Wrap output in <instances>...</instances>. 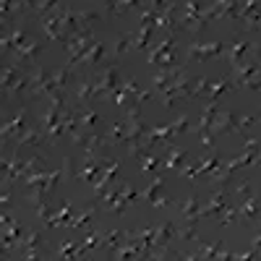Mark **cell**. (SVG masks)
<instances>
[{
    "label": "cell",
    "mask_w": 261,
    "mask_h": 261,
    "mask_svg": "<svg viewBox=\"0 0 261 261\" xmlns=\"http://www.w3.org/2000/svg\"><path fill=\"white\" fill-rule=\"evenodd\" d=\"M165 188V178L162 175H157V172H154V180H151L144 191H141V201H151V199H154V196H160V191Z\"/></svg>",
    "instance_id": "29"
},
{
    "label": "cell",
    "mask_w": 261,
    "mask_h": 261,
    "mask_svg": "<svg viewBox=\"0 0 261 261\" xmlns=\"http://www.w3.org/2000/svg\"><path fill=\"white\" fill-rule=\"evenodd\" d=\"M172 238H178V225L175 222H160V225H154V246H170Z\"/></svg>",
    "instance_id": "18"
},
{
    "label": "cell",
    "mask_w": 261,
    "mask_h": 261,
    "mask_svg": "<svg viewBox=\"0 0 261 261\" xmlns=\"http://www.w3.org/2000/svg\"><path fill=\"white\" fill-rule=\"evenodd\" d=\"M141 6V0H120L118 3V8H115V13L113 16H123V13H128V11H134V8H139Z\"/></svg>",
    "instance_id": "37"
},
{
    "label": "cell",
    "mask_w": 261,
    "mask_h": 261,
    "mask_svg": "<svg viewBox=\"0 0 261 261\" xmlns=\"http://www.w3.org/2000/svg\"><path fill=\"white\" fill-rule=\"evenodd\" d=\"M175 34H178V32H167V34L157 42V45L149 50V58H146V63H149V65H157V60H160L165 53L175 50Z\"/></svg>",
    "instance_id": "16"
},
{
    "label": "cell",
    "mask_w": 261,
    "mask_h": 261,
    "mask_svg": "<svg viewBox=\"0 0 261 261\" xmlns=\"http://www.w3.org/2000/svg\"><path fill=\"white\" fill-rule=\"evenodd\" d=\"M120 89H123L125 94H130V97H136V94L141 92V86L136 84V79H123V84H120Z\"/></svg>",
    "instance_id": "39"
},
{
    "label": "cell",
    "mask_w": 261,
    "mask_h": 261,
    "mask_svg": "<svg viewBox=\"0 0 261 261\" xmlns=\"http://www.w3.org/2000/svg\"><path fill=\"white\" fill-rule=\"evenodd\" d=\"M253 251H256V258H261V222H256V235H253Z\"/></svg>",
    "instance_id": "42"
},
{
    "label": "cell",
    "mask_w": 261,
    "mask_h": 261,
    "mask_svg": "<svg viewBox=\"0 0 261 261\" xmlns=\"http://www.w3.org/2000/svg\"><path fill=\"white\" fill-rule=\"evenodd\" d=\"M196 243H199V248H201V258H214L217 256V251H220V248H225L222 243H204V241H196Z\"/></svg>",
    "instance_id": "34"
},
{
    "label": "cell",
    "mask_w": 261,
    "mask_h": 261,
    "mask_svg": "<svg viewBox=\"0 0 261 261\" xmlns=\"http://www.w3.org/2000/svg\"><path fill=\"white\" fill-rule=\"evenodd\" d=\"M258 214H261V196L253 193L238 206V225H253Z\"/></svg>",
    "instance_id": "8"
},
{
    "label": "cell",
    "mask_w": 261,
    "mask_h": 261,
    "mask_svg": "<svg viewBox=\"0 0 261 261\" xmlns=\"http://www.w3.org/2000/svg\"><path fill=\"white\" fill-rule=\"evenodd\" d=\"M253 183L251 180H238V183H232V193L238 196V199H241V201H246L248 199V196H253Z\"/></svg>",
    "instance_id": "31"
},
{
    "label": "cell",
    "mask_w": 261,
    "mask_h": 261,
    "mask_svg": "<svg viewBox=\"0 0 261 261\" xmlns=\"http://www.w3.org/2000/svg\"><path fill=\"white\" fill-rule=\"evenodd\" d=\"M97 204H89L86 209H81L76 217H71V222H68V227L65 230H89V227H94V214H97Z\"/></svg>",
    "instance_id": "14"
},
{
    "label": "cell",
    "mask_w": 261,
    "mask_h": 261,
    "mask_svg": "<svg viewBox=\"0 0 261 261\" xmlns=\"http://www.w3.org/2000/svg\"><path fill=\"white\" fill-rule=\"evenodd\" d=\"M39 27H42V32H45V37L47 39H53V42H68V37H65V32H63V27H60V18H58V11H50V13H45V16H39Z\"/></svg>",
    "instance_id": "7"
},
{
    "label": "cell",
    "mask_w": 261,
    "mask_h": 261,
    "mask_svg": "<svg viewBox=\"0 0 261 261\" xmlns=\"http://www.w3.org/2000/svg\"><path fill=\"white\" fill-rule=\"evenodd\" d=\"M134 42H136V32H130V34H118L115 39V50H113V58L120 60L125 53H134Z\"/></svg>",
    "instance_id": "25"
},
{
    "label": "cell",
    "mask_w": 261,
    "mask_h": 261,
    "mask_svg": "<svg viewBox=\"0 0 261 261\" xmlns=\"http://www.w3.org/2000/svg\"><path fill=\"white\" fill-rule=\"evenodd\" d=\"M107 157H99V154H94V157H86L84 160V167H79L76 170V180H84V183H92L94 186V180L102 175V170L107 167Z\"/></svg>",
    "instance_id": "4"
},
{
    "label": "cell",
    "mask_w": 261,
    "mask_h": 261,
    "mask_svg": "<svg viewBox=\"0 0 261 261\" xmlns=\"http://www.w3.org/2000/svg\"><path fill=\"white\" fill-rule=\"evenodd\" d=\"M188 165V151L186 149H178V144L167 146V157L162 160V170H183Z\"/></svg>",
    "instance_id": "13"
},
{
    "label": "cell",
    "mask_w": 261,
    "mask_h": 261,
    "mask_svg": "<svg viewBox=\"0 0 261 261\" xmlns=\"http://www.w3.org/2000/svg\"><path fill=\"white\" fill-rule=\"evenodd\" d=\"M258 118L256 115H243V118H238V130H235V134H241V136H246V130L256 123Z\"/></svg>",
    "instance_id": "38"
},
{
    "label": "cell",
    "mask_w": 261,
    "mask_h": 261,
    "mask_svg": "<svg viewBox=\"0 0 261 261\" xmlns=\"http://www.w3.org/2000/svg\"><path fill=\"white\" fill-rule=\"evenodd\" d=\"M217 113H220V105L217 102H206L204 105V110H201V120H199V128H212Z\"/></svg>",
    "instance_id": "30"
},
{
    "label": "cell",
    "mask_w": 261,
    "mask_h": 261,
    "mask_svg": "<svg viewBox=\"0 0 261 261\" xmlns=\"http://www.w3.org/2000/svg\"><path fill=\"white\" fill-rule=\"evenodd\" d=\"M212 130H214V136L235 134V130H238V118H235V113H230V110L217 113V118H214V123H212Z\"/></svg>",
    "instance_id": "15"
},
{
    "label": "cell",
    "mask_w": 261,
    "mask_h": 261,
    "mask_svg": "<svg viewBox=\"0 0 261 261\" xmlns=\"http://www.w3.org/2000/svg\"><path fill=\"white\" fill-rule=\"evenodd\" d=\"M118 3H120V0H105V11H107V16H113V13H115Z\"/></svg>",
    "instance_id": "46"
},
{
    "label": "cell",
    "mask_w": 261,
    "mask_h": 261,
    "mask_svg": "<svg viewBox=\"0 0 261 261\" xmlns=\"http://www.w3.org/2000/svg\"><path fill=\"white\" fill-rule=\"evenodd\" d=\"M92 45H94V32H81V34L68 37V42H65V50H68V63H71V65H79L81 55L89 50Z\"/></svg>",
    "instance_id": "2"
},
{
    "label": "cell",
    "mask_w": 261,
    "mask_h": 261,
    "mask_svg": "<svg viewBox=\"0 0 261 261\" xmlns=\"http://www.w3.org/2000/svg\"><path fill=\"white\" fill-rule=\"evenodd\" d=\"M172 128H175V136L178 134H186V130H188V115L183 113L178 120H172Z\"/></svg>",
    "instance_id": "41"
},
{
    "label": "cell",
    "mask_w": 261,
    "mask_h": 261,
    "mask_svg": "<svg viewBox=\"0 0 261 261\" xmlns=\"http://www.w3.org/2000/svg\"><path fill=\"white\" fill-rule=\"evenodd\" d=\"M0 201H3V209H8V204H11V186H3V196H0Z\"/></svg>",
    "instance_id": "44"
},
{
    "label": "cell",
    "mask_w": 261,
    "mask_h": 261,
    "mask_svg": "<svg viewBox=\"0 0 261 261\" xmlns=\"http://www.w3.org/2000/svg\"><path fill=\"white\" fill-rule=\"evenodd\" d=\"M18 8H21V13H32L37 8V0H18Z\"/></svg>",
    "instance_id": "43"
},
{
    "label": "cell",
    "mask_w": 261,
    "mask_h": 261,
    "mask_svg": "<svg viewBox=\"0 0 261 261\" xmlns=\"http://www.w3.org/2000/svg\"><path fill=\"white\" fill-rule=\"evenodd\" d=\"M73 201H68V199H65L63 204H60V209L53 214V220L47 222V227L50 230H65V227H68V222H71V217H73Z\"/></svg>",
    "instance_id": "17"
},
{
    "label": "cell",
    "mask_w": 261,
    "mask_h": 261,
    "mask_svg": "<svg viewBox=\"0 0 261 261\" xmlns=\"http://www.w3.org/2000/svg\"><path fill=\"white\" fill-rule=\"evenodd\" d=\"M24 128H27V105H21L18 113L11 120H3V125H0V139H3V144H8L13 136L24 134Z\"/></svg>",
    "instance_id": "6"
},
{
    "label": "cell",
    "mask_w": 261,
    "mask_h": 261,
    "mask_svg": "<svg viewBox=\"0 0 261 261\" xmlns=\"http://www.w3.org/2000/svg\"><path fill=\"white\" fill-rule=\"evenodd\" d=\"M225 53H227V47L222 45V42H212V45L191 42V45H188V60L199 58L201 63H206V60H214V58H220V55H225Z\"/></svg>",
    "instance_id": "5"
},
{
    "label": "cell",
    "mask_w": 261,
    "mask_h": 261,
    "mask_svg": "<svg viewBox=\"0 0 261 261\" xmlns=\"http://www.w3.org/2000/svg\"><path fill=\"white\" fill-rule=\"evenodd\" d=\"M125 241H128V235H125L123 230H107L105 238H102V246H105L107 251H113V248H120Z\"/></svg>",
    "instance_id": "28"
},
{
    "label": "cell",
    "mask_w": 261,
    "mask_h": 261,
    "mask_svg": "<svg viewBox=\"0 0 261 261\" xmlns=\"http://www.w3.org/2000/svg\"><path fill=\"white\" fill-rule=\"evenodd\" d=\"M125 136H128V123L125 120H115V123L107 125V130H105L107 144H125Z\"/></svg>",
    "instance_id": "21"
},
{
    "label": "cell",
    "mask_w": 261,
    "mask_h": 261,
    "mask_svg": "<svg viewBox=\"0 0 261 261\" xmlns=\"http://www.w3.org/2000/svg\"><path fill=\"white\" fill-rule=\"evenodd\" d=\"M37 217H39V220L45 222V225L53 220V206H50V199H47V201H42V204L37 206Z\"/></svg>",
    "instance_id": "36"
},
{
    "label": "cell",
    "mask_w": 261,
    "mask_h": 261,
    "mask_svg": "<svg viewBox=\"0 0 261 261\" xmlns=\"http://www.w3.org/2000/svg\"><path fill=\"white\" fill-rule=\"evenodd\" d=\"M253 47L248 45V42H241V39H235V42H230V47H227V63L230 65H238L241 60H246L248 58V53H251Z\"/></svg>",
    "instance_id": "19"
},
{
    "label": "cell",
    "mask_w": 261,
    "mask_h": 261,
    "mask_svg": "<svg viewBox=\"0 0 261 261\" xmlns=\"http://www.w3.org/2000/svg\"><path fill=\"white\" fill-rule=\"evenodd\" d=\"M42 50H45V42H42V39H27L24 45H21V47L13 53V63L32 68V65L37 63V58H39Z\"/></svg>",
    "instance_id": "3"
},
{
    "label": "cell",
    "mask_w": 261,
    "mask_h": 261,
    "mask_svg": "<svg viewBox=\"0 0 261 261\" xmlns=\"http://www.w3.org/2000/svg\"><path fill=\"white\" fill-rule=\"evenodd\" d=\"M55 8H58V0H37L34 13H37V16H45V13H50V11H55Z\"/></svg>",
    "instance_id": "35"
},
{
    "label": "cell",
    "mask_w": 261,
    "mask_h": 261,
    "mask_svg": "<svg viewBox=\"0 0 261 261\" xmlns=\"http://www.w3.org/2000/svg\"><path fill=\"white\" fill-rule=\"evenodd\" d=\"M76 113H79V125L81 128H92V125H97L102 118L92 110V107L89 105H86V107H81V105H76Z\"/></svg>",
    "instance_id": "27"
},
{
    "label": "cell",
    "mask_w": 261,
    "mask_h": 261,
    "mask_svg": "<svg viewBox=\"0 0 261 261\" xmlns=\"http://www.w3.org/2000/svg\"><path fill=\"white\" fill-rule=\"evenodd\" d=\"M178 209H180V220L183 222H199V199L196 196H188L186 201H180L178 204Z\"/></svg>",
    "instance_id": "23"
},
{
    "label": "cell",
    "mask_w": 261,
    "mask_h": 261,
    "mask_svg": "<svg viewBox=\"0 0 261 261\" xmlns=\"http://www.w3.org/2000/svg\"><path fill=\"white\" fill-rule=\"evenodd\" d=\"M105 60H107V45L105 42H94V45L81 55L79 65H84V68H99Z\"/></svg>",
    "instance_id": "12"
},
{
    "label": "cell",
    "mask_w": 261,
    "mask_h": 261,
    "mask_svg": "<svg viewBox=\"0 0 261 261\" xmlns=\"http://www.w3.org/2000/svg\"><path fill=\"white\" fill-rule=\"evenodd\" d=\"M220 165H225V160L220 157V154H209V157H204L201 162H196V180H199V178H209L212 175V172L217 170V167H220Z\"/></svg>",
    "instance_id": "24"
},
{
    "label": "cell",
    "mask_w": 261,
    "mask_h": 261,
    "mask_svg": "<svg viewBox=\"0 0 261 261\" xmlns=\"http://www.w3.org/2000/svg\"><path fill=\"white\" fill-rule=\"evenodd\" d=\"M256 118H258V120H261V115H256Z\"/></svg>",
    "instance_id": "48"
},
{
    "label": "cell",
    "mask_w": 261,
    "mask_h": 261,
    "mask_svg": "<svg viewBox=\"0 0 261 261\" xmlns=\"http://www.w3.org/2000/svg\"><path fill=\"white\" fill-rule=\"evenodd\" d=\"M256 165H261V146H258V154H256V162H253V167Z\"/></svg>",
    "instance_id": "47"
},
{
    "label": "cell",
    "mask_w": 261,
    "mask_h": 261,
    "mask_svg": "<svg viewBox=\"0 0 261 261\" xmlns=\"http://www.w3.org/2000/svg\"><path fill=\"white\" fill-rule=\"evenodd\" d=\"M227 188H212V196H209V204L199 209V217H217L222 214L225 206H227Z\"/></svg>",
    "instance_id": "10"
},
{
    "label": "cell",
    "mask_w": 261,
    "mask_h": 261,
    "mask_svg": "<svg viewBox=\"0 0 261 261\" xmlns=\"http://www.w3.org/2000/svg\"><path fill=\"white\" fill-rule=\"evenodd\" d=\"M165 6H167V0H149V8L154 11V13H160Z\"/></svg>",
    "instance_id": "45"
},
{
    "label": "cell",
    "mask_w": 261,
    "mask_h": 261,
    "mask_svg": "<svg viewBox=\"0 0 261 261\" xmlns=\"http://www.w3.org/2000/svg\"><path fill=\"white\" fill-rule=\"evenodd\" d=\"M94 81H97V79H92V76H79V79H76V89H73L76 105L86 107V105H92V102L97 99V94H94Z\"/></svg>",
    "instance_id": "9"
},
{
    "label": "cell",
    "mask_w": 261,
    "mask_h": 261,
    "mask_svg": "<svg viewBox=\"0 0 261 261\" xmlns=\"http://www.w3.org/2000/svg\"><path fill=\"white\" fill-rule=\"evenodd\" d=\"M217 222H220V227H227V225L238 222V209H235L232 204H227L222 214H217Z\"/></svg>",
    "instance_id": "32"
},
{
    "label": "cell",
    "mask_w": 261,
    "mask_h": 261,
    "mask_svg": "<svg viewBox=\"0 0 261 261\" xmlns=\"http://www.w3.org/2000/svg\"><path fill=\"white\" fill-rule=\"evenodd\" d=\"M139 110H141V105H136V102H128V107H125V123H128V136H125V151L130 157L136 154V149L139 146H144V136H146V125H144V120H141V115H139Z\"/></svg>",
    "instance_id": "1"
},
{
    "label": "cell",
    "mask_w": 261,
    "mask_h": 261,
    "mask_svg": "<svg viewBox=\"0 0 261 261\" xmlns=\"http://www.w3.org/2000/svg\"><path fill=\"white\" fill-rule=\"evenodd\" d=\"M209 84H212V81H209L206 76H196V79H193V86H191V94H193V97L206 94V92H209Z\"/></svg>",
    "instance_id": "33"
},
{
    "label": "cell",
    "mask_w": 261,
    "mask_h": 261,
    "mask_svg": "<svg viewBox=\"0 0 261 261\" xmlns=\"http://www.w3.org/2000/svg\"><path fill=\"white\" fill-rule=\"evenodd\" d=\"M58 256H60V258H84L86 251H84V243L65 241V243H58Z\"/></svg>",
    "instance_id": "26"
},
{
    "label": "cell",
    "mask_w": 261,
    "mask_h": 261,
    "mask_svg": "<svg viewBox=\"0 0 261 261\" xmlns=\"http://www.w3.org/2000/svg\"><path fill=\"white\" fill-rule=\"evenodd\" d=\"M149 206L151 209H170V206H175V204H172L170 199H165V196H154V199L149 201Z\"/></svg>",
    "instance_id": "40"
},
{
    "label": "cell",
    "mask_w": 261,
    "mask_h": 261,
    "mask_svg": "<svg viewBox=\"0 0 261 261\" xmlns=\"http://www.w3.org/2000/svg\"><path fill=\"white\" fill-rule=\"evenodd\" d=\"M71 73H73V65H71V63H65L63 68H58V71L50 73L53 86H55L58 92H68V84H73V81H71Z\"/></svg>",
    "instance_id": "22"
},
{
    "label": "cell",
    "mask_w": 261,
    "mask_h": 261,
    "mask_svg": "<svg viewBox=\"0 0 261 261\" xmlns=\"http://www.w3.org/2000/svg\"><path fill=\"white\" fill-rule=\"evenodd\" d=\"M232 89H235V81H232V76H225V79H220L217 84H209L206 102H217L222 94H227V92H232Z\"/></svg>",
    "instance_id": "20"
},
{
    "label": "cell",
    "mask_w": 261,
    "mask_h": 261,
    "mask_svg": "<svg viewBox=\"0 0 261 261\" xmlns=\"http://www.w3.org/2000/svg\"><path fill=\"white\" fill-rule=\"evenodd\" d=\"M45 144H50L47 141V134L42 130V125L37 123V125H27L24 128V134L18 136V141H16V149H24V146H45Z\"/></svg>",
    "instance_id": "11"
}]
</instances>
